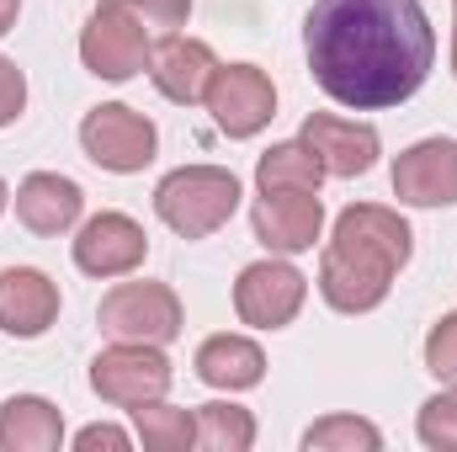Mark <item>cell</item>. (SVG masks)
<instances>
[{
	"mask_svg": "<svg viewBox=\"0 0 457 452\" xmlns=\"http://www.w3.org/2000/svg\"><path fill=\"white\" fill-rule=\"evenodd\" d=\"M314 86L351 113L410 102L436 64V27L420 0H314L303 16Z\"/></svg>",
	"mask_w": 457,
	"mask_h": 452,
	"instance_id": "obj_1",
	"label": "cell"
},
{
	"mask_svg": "<svg viewBox=\"0 0 457 452\" xmlns=\"http://www.w3.org/2000/svg\"><path fill=\"white\" fill-rule=\"evenodd\" d=\"M410 255H415V229L399 208L351 203L320 255V298L336 314H372L394 293V277L410 266Z\"/></svg>",
	"mask_w": 457,
	"mask_h": 452,
	"instance_id": "obj_2",
	"label": "cell"
},
{
	"mask_svg": "<svg viewBox=\"0 0 457 452\" xmlns=\"http://www.w3.org/2000/svg\"><path fill=\"white\" fill-rule=\"evenodd\" d=\"M160 224L181 239H208L239 213V176L228 165H181L154 187Z\"/></svg>",
	"mask_w": 457,
	"mask_h": 452,
	"instance_id": "obj_3",
	"label": "cell"
},
{
	"mask_svg": "<svg viewBox=\"0 0 457 452\" xmlns=\"http://www.w3.org/2000/svg\"><path fill=\"white\" fill-rule=\"evenodd\" d=\"M170 383H176V367L165 346H149V340H112L91 362V389L112 410H138L149 399H165Z\"/></svg>",
	"mask_w": 457,
	"mask_h": 452,
	"instance_id": "obj_4",
	"label": "cell"
},
{
	"mask_svg": "<svg viewBox=\"0 0 457 452\" xmlns=\"http://www.w3.org/2000/svg\"><path fill=\"white\" fill-rule=\"evenodd\" d=\"M96 325H102V336H112V340L170 346L187 331V309H181V298H176L170 282H149V277L144 282H122L117 277V288L96 309Z\"/></svg>",
	"mask_w": 457,
	"mask_h": 452,
	"instance_id": "obj_5",
	"label": "cell"
},
{
	"mask_svg": "<svg viewBox=\"0 0 457 452\" xmlns=\"http://www.w3.org/2000/svg\"><path fill=\"white\" fill-rule=\"evenodd\" d=\"M149 48H154V32L117 0H96V11L80 27V64L112 86L149 70Z\"/></svg>",
	"mask_w": 457,
	"mask_h": 452,
	"instance_id": "obj_6",
	"label": "cell"
},
{
	"mask_svg": "<svg viewBox=\"0 0 457 452\" xmlns=\"http://www.w3.org/2000/svg\"><path fill=\"white\" fill-rule=\"evenodd\" d=\"M309 304V277L287 261V255H266L250 261L234 277V314L250 331H287Z\"/></svg>",
	"mask_w": 457,
	"mask_h": 452,
	"instance_id": "obj_7",
	"label": "cell"
},
{
	"mask_svg": "<svg viewBox=\"0 0 457 452\" xmlns=\"http://www.w3.org/2000/svg\"><path fill=\"white\" fill-rule=\"evenodd\" d=\"M80 149L91 165L112 176H138L160 155V128L144 113H133L128 102H102L80 117Z\"/></svg>",
	"mask_w": 457,
	"mask_h": 452,
	"instance_id": "obj_8",
	"label": "cell"
},
{
	"mask_svg": "<svg viewBox=\"0 0 457 452\" xmlns=\"http://www.w3.org/2000/svg\"><path fill=\"white\" fill-rule=\"evenodd\" d=\"M203 107L224 138H255L277 117V86L261 64H219Z\"/></svg>",
	"mask_w": 457,
	"mask_h": 452,
	"instance_id": "obj_9",
	"label": "cell"
},
{
	"mask_svg": "<svg viewBox=\"0 0 457 452\" xmlns=\"http://www.w3.org/2000/svg\"><path fill=\"white\" fill-rule=\"evenodd\" d=\"M250 229L266 255H303L314 239H325V203L320 192H255Z\"/></svg>",
	"mask_w": 457,
	"mask_h": 452,
	"instance_id": "obj_10",
	"label": "cell"
},
{
	"mask_svg": "<svg viewBox=\"0 0 457 452\" xmlns=\"http://www.w3.org/2000/svg\"><path fill=\"white\" fill-rule=\"evenodd\" d=\"M298 138L314 149V160H320L325 176H336V181L367 176V171L378 165V155H383L378 128H372V122H356V117H341V113H309L303 128H298Z\"/></svg>",
	"mask_w": 457,
	"mask_h": 452,
	"instance_id": "obj_11",
	"label": "cell"
},
{
	"mask_svg": "<svg viewBox=\"0 0 457 452\" xmlns=\"http://www.w3.org/2000/svg\"><path fill=\"white\" fill-rule=\"evenodd\" d=\"M149 255V234L138 219L128 213H96L86 219L75 234V266L96 282H117V277H133Z\"/></svg>",
	"mask_w": 457,
	"mask_h": 452,
	"instance_id": "obj_12",
	"label": "cell"
},
{
	"mask_svg": "<svg viewBox=\"0 0 457 452\" xmlns=\"http://www.w3.org/2000/svg\"><path fill=\"white\" fill-rule=\"evenodd\" d=\"M394 197L404 208H453L457 203V138H420L394 160Z\"/></svg>",
	"mask_w": 457,
	"mask_h": 452,
	"instance_id": "obj_13",
	"label": "cell"
},
{
	"mask_svg": "<svg viewBox=\"0 0 457 452\" xmlns=\"http://www.w3.org/2000/svg\"><path fill=\"white\" fill-rule=\"evenodd\" d=\"M213 70H219V54L203 43V38H187V32H165V38H154V48H149V86L165 96V102H176V107H197L203 96H208V80H213Z\"/></svg>",
	"mask_w": 457,
	"mask_h": 452,
	"instance_id": "obj_14",
	"label": "cell"
},
{
	"mask_svg": "<svg viewBox=\"0 0 457 452\" xmlns=\"http://www.w3.org/2000/svg\"><path fill=\"white\" fill-rule=\"evenodd\" d=\"M59 282L37 266H5L0 272V336L37 340L59 325Z\"/></svg>",
	"mask_w": 457,
	"mask_h": 452,
	"instance_id": "obj_15",
	"label": "cell"
},
{
	"mask_svg": "<svg viewBox=\"0 0 457 452\" xmlns=\"http://www.w3.org/2000/svg\"><path fill=\"white\" fill-rule=\"evenodd\" d=\"M11 208H16V224L21 229L54 239V234H70V229L80 224L86 192H80V181H70V176H59V171H32V176L16 181Z\"/></svg>",
	"mask_w": 457,
	"mask_h": 452,
	"instance_id": "obj_16",
	"label": "cell"
},
{
	"mask_svg": "<svg viewBox=\"0 0 457 452\" xmlns=\"http://www.w3.org/2000/svg\"><path fill=\"white\" fill-rule=\"evenodd\" d=\"M192 367H197V378H203L208 389H219V394H245V389H255V383L266 378V351H261V340L224 331V336H208L197 346Z\"/></svg>",
	"mask_w": 457,
	"mask_h": 452,
	"instance_id": "obj_17",
	"label": "cell"
},
{
	"mask_svg": "<svg viewBox=\"0 0 457 452\" xmlns=\"http://www.w3.org/2000/svg\"><path fill=\"white\" fill-rule=\"evenodd\" d=\"M64 410L43 394H11L0 405V452H59Z\"/></svg>",
	"mask_w": 457,
	"mask_h": 452,
	"instance_id": "obj_18",
	"label": "cell"
},
{
	"mask_svg": "<svg viewBox=\"0 0 457 452\" xmlns=\"http://www.w3.org/2000/svg\"><path fill=\"white\" fill-rule=\"evenodd\" d=\"M320 187H325V165L303 138H282L255 160V192H320Z\"/></svg>",
	"mask_w": 457,
	"mask_h": 452,
	"instance_id": "obj_19",
	"label": "cell"
},
{
	"mask_svg": "<svg viewBox=\"0 0 457 452\" xmlns=\"http://www.w3.org/2000/svg\"><path fill=\"white\" fill-rule=\"evenodd\" d=\"M133 415V437L149 452H187L197 448V410H181V405H165V399H149Z\"/></svg>",
	"mask_w": 457,
	"mask_h": 452,
	"instance_id": "obj_20",
	"label": "cell"
},
{
	"mask_svg": "<svg viewBox=\"0 0 457 452\" xmlns=\"http://www.w3.org/2000/svg\"><path fill=\"white\" fill-rule=\"evenodd\" d=\"M197 448L203 452H250L255 448V415L245 405H197Z\"/></svg>",
	"mask_w": 457,
	"mask_h": 452,
	"instance_id": "obj_21",
	"label": "cell"
},
{
	"mask_svg": "<svg viewBox=\"0 0 457 452\" xmlns=\"http://www.w3.org/2000/svg\"><path fill=\"white\" fill-rule=\"evenodd\" d=\"M303 452H383V431L367 415H320L303 431Z\"/></svg>",
	"mask_w": 457,
	"mask_h": 452,
	"instance_id": "obj_22",
	"label": "cell"
},
{
	"mask_svg": "<svg viewBox=\"0 0 457 452\" xmlns=\"http://www.w3.org/2000/svg\"><path fill=\"white\" fill-rule=\"evenodd\" d=\"M415 437H420V448H431V452H457V389H442V394H431L420 405Z\"/></svg>",
	"mask_w": 457,
	"mask_h": 452,
	"instance_id": "obj_23",
	"label": "cell"
},
{
	"mask_svg": "<svg viewBox=\"0 0 457 452\" xmlns=\"http://www.w3.org/2000/svg\"><path fill=\"white\" fill-rule=\"evenodd\" d=\"M426 372L442 383V389H457V309L442 314L426 336Z\"/></svg>",
	"mask_w": 457,
	"mask_h": 452,
	"instance_id": "obj_24",
	"label": "cell"
},
{
	"mask_svg": "<svg viewBox=\"0 0 457 452\" xmlns=\"http://www.w3.org/2000/svg\"><path fill=\"white\" fill-rule=\"evenodd\" d=\"M117 5H128L154 38H165V32H181L187 21H192V0H117Z\"/></svg>",
	"mask_w": 457,
	"mask_h": 452,
	"instance_id": "obj_25",
	"label": "cell"
},
{
	"mask_svg": "<svg viewBox=\"0 0 457 452\" xmlns=\"http://www.w3.org/2000/svg\"><path fill=\"white\" fill-rule=\"evenodd\" d=\"M21 113H27V75L16 70V59L0 54V128H11Z\"/></svg>",
	"mask_w": 457,
	"mask_h": 452,
	"instance_id": "obj_26",
	"label": "cell"
},
{
	"mask_svg": "<svg viewBox=\"0 0 457 452\" xmlns=\"http://www.w3.org/2000/svg\"><path fill=\"white\" fill-rule=\"evenodd\" d=\"M75 448L80 452H128L133 448V431H122V426H107V421H96V426H80L75 431Z\"/></svg>",
	"mask_w": 457,
	"mask_h": 452,
	"instance_id": "obj_27",
	"label": "cell"
},
{
	"mask_svg": "<svg viewBox=\"0 0 457 452\" xmlns=\"http://www.w3.org/2000/svg\"><path fill=\"white\" fill-rule=\"evenodd\" d=\"M16 16H21V0H0V38L16 27Z\"/></svg>",
	"mask_w": 457,
	"mask_h": 452,
	"instance_id": "obj_28",
	"label": "cell"
},
{
	"mask_svg": "<svg viewBox=\"0 0 457 452\" xmlns=\"http://www.w3.org/2000/svg\"><path fill=\"white\" fill-rule=\"evenodd\" d=\"M5 208H11V187L0 181V219H5Z\"/></svg>",
	"mask_w": 457,
	"mask_h": 452,
	"instance_id": "obj_29",
	"label": "cell"
},
{
	"mask_svg": "<svg viewBox=\"0 0 457 452\" xmlns=\"http://www.w3.org/2000/svg\"><path fill=\"white\" fill-rule=\"evenodd\" d=\"M453 80H457V27H453Z\"/></svg>",
	"mask_w": 457,
	"mask_h": 452,
	"instance_id": "obj_30",
	"label": "cell"
},
{
	"mask_svg": "<svg viewBox=\"0 0 457 452\" xmlns=\"http://www.w3.org/2000/svg\"><path fill=\"white\" fill-rule=\"evenodd\" d=\"M453 16H457V0H453Z\"/></svg>",
	"mask_w": 457,
	"mask_h": 452,
	"instance_id": "obj_31",
	"label": "cell"
}]
</instances>
